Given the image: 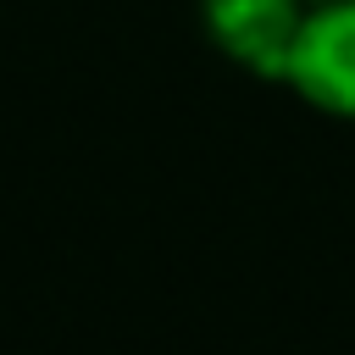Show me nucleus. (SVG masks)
Wrapping results in <instances>:
<instances>
[{"label": "nucleus", "mask_w": 355, "mask_h": 355, "mask_svg": "<svg viewBox=\"0 0 355 355\" xmlns=\"http://www.w3.org/2000/svg\"><path fill=\"white\" fill-rule=\"evenodd\" d=\"M283 83L327 116H355V0H311Z\"/></svg>", "instance_id": "f257e3e1"}, {"label": "nucleus", "mask_w": 355, "mask_h": 355, "mask_svg": "<svg viewBox=\"0 0 355 355\" xmlns=\"http://www.w3.org/2000/svg\"><path fill=\"white\" fill-rule=\"evenodd\" d=\"M305 11L311 0H200L216 50L261 78H288V55L305 28Z\"/></svg>", "instance_id": "f03ea898"}]
</instances>
